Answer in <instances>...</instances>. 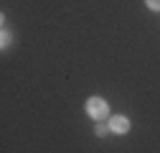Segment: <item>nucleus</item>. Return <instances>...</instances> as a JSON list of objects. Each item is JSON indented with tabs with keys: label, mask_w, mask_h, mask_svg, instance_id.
<instances>
[{
	"label": "nucleus",
	"mask_w": 160,
	"mask_h": 153,
	"mask_svg": "<svg viewBox=\"0 0 160 153\" xmlns=\"http://www.w3.org/2000/svg\"><path fill=\"white\" fill-rule=\"evenodd\" d=\"M87 112H89V118H94L97 123H102L107 115H109V105L102 97H89L87 100Z\"/></svg>",
	"instance_id": "nucleus-1"
},
{
	"label": "nucleus",
	"mask_w": 160,
	"mask_h": 153,
	"mask_svg": "<svg viewBox=\"0 0 160 153\" xmlns=\"http://www.w3.org/2000/svg\"><path fill=\"white\" fill-rule=\"evenodd\" d=\"M109 130L117 135H125V133H130V120L125 115H114V118H109Z\"/></svg>",
	"instance_id": "nucleus-2"
},
{
	"label": "nucleus",
	"mask_w": 160,
	"mask_h": 153,
	"mask_svg": "<svg viewBox=\"0 0 160 153\" xmlns=\"http://www.w3.org/2000/svg\"><path fill=\"white\" fill-rule=\"evenodd\" d=\"M94 133H97L99 138H102V135H107V133H112V130H109V123H97V128H94Z\"/></svg>",
	"instance_id": "nucleus-3"
},
{
	"label": "nucleus",
	"mask_w": 160,
	"mask_h": 153,
	"mask_svg": "<svg viewBox=\"0 0 160 153\" xmlns=\"http://www.w3.org/2000/svg\"><path fill=\"white\" fill-rule=\"evenodd\" d=\"M145 5L150 10H160V0H145Z\"/></svg>",
	"instance_id": "nucleus-4"
},
{
	"label": "nucleus",
	"mask_w": 160,
	"mask_h": 153,
	"mask_svg": "<svg viewBox=\"0 0 160 153\" xmlns=\"http://www.w3.org/2000/svg\"><path fill=\"white\" fill-rule=\"evenodd\" d=\"M8 46H10V33L3 28V49H8Z\"/></svg>",
	"instance_id": "nucleus-5"
}]
</instances>
